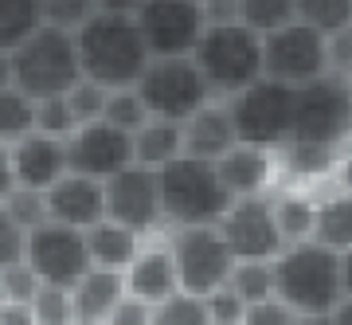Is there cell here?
I'll return each mask as SVG.
<instances>
[{"label": "cell", "mask_w": 352, "mask_h": 325, "mask_svg": "<svg viewBox=\"0 0 352 325\" xmlns=\"http://www.w3.org/2000/svg\"><path fill=\"white\" fill-rule=\"evenodd\" d=\"M157 180H161V220L176 227L219 224L223 212L235 204V196L219 180L215 161H200L188 153L157 169Z\"/></svg>", "instance_id": "cell-3"}, {"label": "cell", "mask_w": 352, "mask_h": 325, "mask_svg": "<svg viewBox=\"0 0 352 325\" xmlns=\"http://www.w3.org/2000/svg\"><path fill=\"white\" fill-rule=\"evenodd\" d=\"M325 51H329V71L340 78H352V28L325 36Z\"/></svg>", "instance_id": "cell-43"}, {"label": "cell", "mask_w": 352, "mask_h": 325, "mask_svg": "<svg viewBox=\"0 0 352 325\" xmlns=\"http://www.w3.org/2000/svg\"><path fill=\"white\" fill-rule=\"evenodd\" d=\"M94 4H98V12H126V16H133L145 0H94Z\"/></svg>", "instance_id": "cell-48"}, {"label": "cell", "mask_w": 352, "mask_h": 325, "mask_svg": "<svg viewBox=\"0 0 352 325\" xmlns=\"http://www.w3.org/2000/svg\"><path fill=\"white\" fill-rule=\"evenodd\" d=\"M180 290V278H176V263H173V251H141L138 259L129 263L126 271V294L149 302H164L168 294Z\"/></svg>", "instance_id": "cell-19"}, {"label": "cell", "mask_w": 352, "mask_h": 325, "mask_svg": "<svg viewBox=\"0 0 352 325\" xmlns=\"http://www.w3.org/2000/svg\"><path fill=\"white\" fill-rule=\"evenodd\" d=\"M329 317H333V325H352V298H340V306Z\"/></svg>", "instance_id": "cell-51"}, {"label": "cell", "mask_w": 352, "mask_h": 325, "mask_svg": "<svg viewBox=\"0 0 352 325\" xmlns=\"http://www.w3.org/2000/svg\"><path fill=\"white\" fill-rule=\"evenodd\" d=\"M75 325H106V322H75Z\"/></svg>", "instance_id": "cell-54"}, {"label": "cell", "mask_w": 352, "mask_h": 325, "mask_svg": "<svg viewBox=\"0 0 352 325\" xmlns=\"http://www.w3.org/2000/svg\"><path fill=\"white\" fill-rule=\"evenodd\" d=\"M344 83H349V90H352V78H344Z\"/></svg>", "instance_id": "cell-56"}, {"label": "cell", "mask_w": 352, "mask_h": 325, "mask_svg": "<svg viewBox=\"0 0 352 325\" xmlns=\"http://www.w3.org/2000/svg\"><path fill=\"white\" fill-rule=\"evenodd\" d=\"M192 59L212 94L235 98L239 90L263 78V36L247 24H208Z\"/></svg>", "instance_id": "cell-4"}, {"label": "cell", "mask_w": 352, "mask_h": 325, "mask_svg": "<svg viewBox=\"0 0 352 325\" xmlns=\"http://www.w3.org/2000/svg\"><path fill=\"white\" fill-rule=\"evenodd\" d=\"M71 298H75L78 322H106L113 313V306L126 298V275H122V271L90 266L87 275L78 278V286L71 290Z\"/></svg>", "instance_id": "cell-21"}, {"label": "cell", "mask_w": 352, "mask_h": 325, "mask_svg": "<svg viewBox=\"0 0 352 325\" xmlns=\"http://www.w3.org/2000/svg\"><path fill=\"white\" fill-rule=\"evenodd\" d=\"M282 161L294 176H325L337 161V149L333 145H309V141H286Z\"/></svg>", "instance_id": "cell-32"}, {"label": "cell", "mask_w": 352, "mask_h": 325, "mask_svg": "<svg viewBox=\"0 0 352 325\" xmlns=\"http://www.w3.org/2000/svg\"><path fill=\"white\" fill-rule=\"evenodd\" d=\"M352 125V90L333 71H325L314 83L294 87V125L289 141H309V145H333L349 138Z\"/></svg>", "instance_id": "cell-6"}, {"label": "cell", "mask_w": 352, "mask_h": 325, "mask_svg": "<svg viewBox=\"0 0 352 325\" xmlns=\"http://www.w3.org/2000/svg\"><path fill=\"white\" fill-rule=\"evenodd\" d=\"M274 220L286 243H302V239H314L317 208L302 196H282V200H274Z\"/></svg>", "instance_id": "cell-30"}, {"label": "cell", "mask_w": 352, "mask_h": 325, "mask_svg": "<svg viewBox=\"0 0 352 325\" xmlns=\"http://www.w3.org/2000/svg\"><path fill=\"white\" fill-rule=\"evenodd\" d=\"M47 216L51 224H67V227H87L106 220V185L94 176H78L67 173L47 188Z\"/></svg>", "instance_id": "cell-16"}, {"label": "cell", "mask_w": 352, "mask_h": 325, "mask_svg": "<svg viewBox=\"0 0 352 325\" xmlns=\"http://www.w3.org/2000/svg\"><path fill=\"white\" fill-rule=\"evenodd\" d=\"M141 36L153 59H173V55H192L204 36V8L200 0H145L138 12Z\"/></svg>", "instance_id": "cell-13"}, {"label": "cell", "mask_w": 352, "mask_h": 325, "mask_svg": "<svg viewBox=\"0 0 352 325\" xmlns=\"http://www.w3.org/2000/svg\"><path fill=\"white\" fill-rule=\"evenodd\" d=\"M294 325H333L329 313H309V317H294Z\"/></svg>", "instance_id": "cell-52"}, {"label": "cell", "mask_w": 352, "mask_h": 325, "mask_svg": "<svg viewBox=\"0 0 352 325\" xmlns=\"http://www.w3.org/2000/svg\"><path fill=\"white\" fill-rule=\"evenodd\" d=\"M184 153V122H164V118H149L133 134V165L145 169H164Z\"/></svg>", "instance_id": "cell-23"}, {"label": "cell", "mask_w": 352, "mask_h": 325, "mask_svg": "<svg viewBox=\"0 0 352 325\" xmlns=\"http://www.w3.org/2000/svg\"><path fill=\"white\" fill-rule=\"evenodd\" d=\"M16 188V169H12V145H0V200H8Z\"/></svg>", "instance_id": "cell-47"}, {"label": "cell", "mask_w": 352, "mask_h": 325, "mask_svg": "<svg viewBox=\"0 0 352 325\" xmlns=\"http://www.w3.org/2000/svg\"><path fill=\"white\" fill-rule=\"evenodd\" d=\"M24 243H28V231L16 224L12 212L0 200V271L12 263H24Z\"/></svg>", "instance_id": "cell-40"}, {"label": "cell", "mask_w": 352, "mask_h": 325, "mask_svg": "<svg viewBox=\"0 0 352 325\" xmlns=\"http://www.w3.org/2000/svg\"><path fill=\"white\" fill-rule=\"evenodd\" d=\"M43 28L39 0H0V51H16Z\"/></svg>", "instance_id": "cell-25"}, {"label": "cell", "mask_w": 352, "mask_h": 325, "mask_svg": "<svg viewBox=\"0 0 352 325\" xmlns=\"http://www.w3.org/2000/svg\"><path fill=\"white\" fill-rule=\"evenodd\" d=\"M149 325H212V322H208L204 298L176 290V294H168L164 302H157V306H153Z\"/></svg>", "instance_id": "cell-33"}, {"label": "cell", "mask_w": 352, "mask_h": 325, "mask_svg": "<svg viewBox=\"0 0 352 325\" xmlns=\"http://www.w3.org/2000/svg\"><path fill=\"white\" fill-rule=\"evenodd\" d=\"M314 239L325 243L340 255L352 247V196H329L325 204H317V220H314Z\"/></svg>", "instance_id": "cell-24"}, {"label": "cell", "mask_w": 352, "mask_h": 325, "mask_svg": "<svg viewBox=\"0 0 352 325\" xmlns=\"http://www.w3.org/2000/svg\"><path fill=\"white\" fill-rule=\"evenodd\" d=\"M215 227H219L223 243L231 247L235 263H274L282 255V247H286V239H282L278 220H274V204L266 196H258V192L239 196Z\"/></svg>", "instance_id": "cell-12"}, {"label": "cell", "mask_w": 352, "mask_h": 325, "mask_svg": "<svg viewBox=\"0 0 352 325\" xmlns=\"http://www.w3.org/2000/svg\"><path fill=\"white\" fill-rule=\"evenodd\" d=\"M12 169L20 188H39L47 192L59 176H67V141L47 138V134H28L12 145Z\"/></svg>", "instance_id": "cell-17"}, {"label": "cell", "mask_w": 352, "mask_h": 325, "mask_svg": "<svg viewBox=\"0 0 352 325\" xmlns=\"http://www.w3.org/2000/svg\"><path fill=\"white\" fill-rule=\"evenodd\" d=\"M227 286L235 290L247 306L274 298V263H235Z\"/></svg>", "instance_id": "cell-31"}, {"label": "cell", "mask_w": 352, "mask_h": 325, "mask_svg": "<svg viewBox=\"0 0 352 325\" xmlns=\"http://www.w3.org/2000/svg\"><path fill=\"white\" fill-rule=\"evenodd\" d=\"M102 185H106V220L129 227L138 235L161 224V180H157V169L126 165L122 173H113Z\"/></svg>", "instance_id": "cell-14"}, {"label": "cell", "mask_w": 352, "mask_h": 325, "mask_svg": "<svg viewBox=\"0 0 352 325\" xmlns=\"http://www.w3.org/2000/svg\"><path fill=\"white\" fill-rule=\"evenodd\" d=\"M235 122H231V110L227 102H208L204 110H196L184 122V153L188 157H200V161H219L231 145H235Z\"/></svg>", "instance_id": "cell-18"}, {"label": "cell", "mask_w": 352, "mask_h": 325, "mask_svg": "<svg viewBox=\"0 0 352 325\" xmlns=\"http://www.w3.org/2000/svg\"><path fill=\"white\" fill-rule=\"evenodd\" d=\"M0 282H4V302H28V306H32V298H36V290L43 286L28 263L4 266V271H0Z\"/></svg>", "instance_id": "cell-41"}, {"label": "cell", "mask_w": 352, "mask_h": 325, "mask_svg": "<svg viewBox=\"0 0 352 325\" xmlns=\"http://www.w3.org/2000/svg\"><path fill=\"white\" fill-rule=\"evenodd\" d=\"M173 263H176V278L184 294L208 298L212 290H219L235 271V255L223 243L219 227L215 224H200V227H176L173 235Z\"/></svg>", "instance_id": "cell-9"}, {"label": "cell", "mask_w": 352, "mask_h": 325, "mask_svg": "<svg viewBox=\"0 0 352 325\" xmlns=\"http://www.w3.org/2000/svg\"><path fill=\"white\" fill-rule=\"evenodd\" d=\"M78 78H82V67H78L75 32L43 24L36 36H28L12 51V83L32 102L67 94Z\"/></svg>", "instance_id": "cell-5"}, {"label": "cell", "mask_w": 352, "mask_h": 325, "mask_svg": "<svg viewBox=\"0 0 352 325\" xmlns=\"http://www.w3.org/2000/svg\"><path fill=\"white\" fill-rule=\"evenodd\" d=\"M102 122H110L113 129H122V134H138L141 125L149 122V110H145V102H141L138 87H118L106 94V114H102Z\"/></svg>", "instance_id": "cell-28"}, {"label": "cell", "mask_w": 352, "mask_h": 325, "mask_svg": "<svg viewBox=\"0 0 352 325\" xmlns=\"http://www.w3.org/2000/svg\"><path fill=\"white\" fill-rule=\"evenodd\" d=\"M298 20L317 28L321 36L352 28V0H298Z\"/></svg>", "instance_id": "cell-29"}, {"label": "cell", "mask_w": 352, "mask_h": 325, "mask_svg": "<svg viewBox=\"0 0 352 325\" xmlns=\"http://www.w3.org/2000/svg\"><path fill=\"white\" fill-rule=\"evenodd\" d=\"M340 286H344V298H352V247L340 251Z\"/></svg>", "instance_id": "cell-49"}, {"label": "cell", "mask_w": 352, "mask_h": 325, "mask_svg": "<svg viewBox=\"0 0 352 325\" xmlns=\"http://www.w3.org/2000/svg\"><path fill=\"white\" fill-rule=\"evenodd\" d=\"M36 134H47V138H71L78 129V118L71 110V102L67 94H55V98H39L36 102V125H32Z\"/></svg>", "instance_id": "cell-35"}, {"label": "cell", "mask_w": 352, "mask_h": 325, "mask_svg": "<svg viewBox=\"0 0 352 325\" xmlns=\"http://www.w3.org/2000/svg\"><path fill=\"white\" fill-rule=\"evenodd\" d=\"M215 169H219V180L227 185V192H231L235 200H239V196H254V192H263L266 176H270V149L235 141V145L215 161Z\"/></svg>", "instance_id": "cell-20"}, {"label": "cell", "mask_w": 352, "mask_h": 325, "mask_svg": "<svg viewBox=\"0 0 352 325\" xmlns=\"http://www.w3.org/2000/svg\"><path fill=\"white\" fill-rule=\"evenodd\" d=\"M0 325H36L28 302H0Z\"/></svg>", "instance_id": "cell-46"}, {"label": "cell", "mask_w": 352, "mask_h": 325, "mask_svg": "<svg viewBox=\"0 0 352 325\" xmlns=\"http://www.w3.org/2000/svg\"><path fill=\"white\" fill-rule=\"evenodd\" d=\"M32 317L36 325H75V298L63 286H39L32 298Z\"/></svg>", "instance_id": "cell-34"}, {"label": "cell", "mask_w": 352, "mask_h": 325, "mask_svg": "<svg viewBox=\"0 0 352 325\" xmlns=\"http://www.w3.org/2000/svg\"><path fill=\"white\" fill-rule=\"evenodd\" d=\"M16 87L12 83V51H0V90Z\"/></svg>", "instance_id": "cell-50"}, {"label": "cell", "mask_w": 352, "mask_h": 325, "mask_svg": "<svg viewBox=\"0 0 352 325\" xmlns=\"http://www.w3.org/2000/svg\"><path fill=\"white\" fill-rule=\"evenodd\" d=\"M325 71H329V51H325V36L317 28L294 20V24L263 36V75L266 78H278L286 87H302V83L321 78Z\"/></svg>", "instance_id": "cell-11"}, {"label": "cell", "mask_w": 352, "mask_h": 325, "mask_svg": "<svg viewBox=\"0 0 352 325\" xmlns=\"http://www.w3.org/2000/svg\"><path fill=\"white\" fill-rule=\"evenodd\" d=\"M126 165H133V138L110 122H87L67 138V173L110 180Z\"/></svg>", "instance_id": "cell-15"}, {"label": "cell", "mask_w": 352, "mask_h": 325, "mask_svg": "<svg viewBox=\"0 0 352 325\" xmlns=\"http://www.w3.org/2000/svg\"><path fill=\"white\" fill-rule=\"evenodd\" d=\"M138 94L149 118H164V122H188L192 114L215 98L192 55L149 59L145 75L138 78Z\"/></svg>", "instance_id": "cell-7"}, {"label": "cell", "mask_w": 352, "mask_h": 325, "mask_svg": "<svg viewBox=\"0 0 352 325\" xmlns=\"http://www.w3.org/2000/svg\"><path fill=\"white\" fill-rule=\"evenodd\" d=\"M204 24H239V0H200Z\"/></svg>", "instance_id": "cell-45"}, {"label": "cell", "mask_w": 352, "mask_h": 325, "mask_svg": "<svg viewBox=\"0 0 352 325\" xmlns=\"http://www.w3.org/2000/svg\"><path fill=\"white\" fill-rule=\"evenodd\" d=\"M153 317V306L149 302L133 298V294H126V298L113 306V313L106 317V325H149Z\"/></svg>", "instance_id": "cell-44"}, {"label": "cell", "mask_w": 352, "mask_h": 325, "mask_svg": "<svg viewBox=\"0 0 352 325\" xmlns=\"http://www.w3.org/2000/svg\"><path fill=\"white\" fill-rule=\"evenodd\" d=\"M106 94H110V90L98 87V83H90V78H78L75 87L67 90V102H71L78 125L102 122V114H106Z\"/></svg>", "instance_id": "cell-38"}, {"label": "cell", "mask_w": 352, "mask_h": 325, "mask_svg": "<svg viewBox=\"0 0 352 325\" xmlns=\"http://www.w3.org/2000/svg\"><path fill=\"white\" fill-rule=\"evenodd\" d=\"M39 12L47 28H63V32H78L90 16L98 12L94 0H39Z\"/></svg>", "instance_id": "cell-37"}, {"label": "cell", "mask_w": 352, "mask_h": 325, "mask_svg": "<svg viewBox=\"0 0 352 325\" xmlns=\"http://www.w3.org/2000/svg\"><path fill=\"white\" fill-rule=\"evenodd\" d=\"M294 317H298V313L289 310L286 302L266 298V302H254V306H247V313H243V325H294Z\"/></svg>", "instance_id": "cell-42"}, {"label": "cell", "mask_w": 352, "mask_h": 325, "mask_svg": "<svg viewBox=\"0 0 352 325\" xmlns=\"http://www.w3.org/2000/svg\"><path fill=\"white\" fill-rule=\"evenodd\" d=\"M24 263L36 271L43 286H63V290H75L78 278L94 266L87 247V231L67 224H51V220L39 224L36 231H28Z\"/></svg>", "instance_id": "cell-10"}, {"label": "cell", "mask_w": 352, "mask_h": 325, "mask_svg": "<svg viewBox=\"0 0 352 325\" xmlns=\"http://www.w3.org/2000/svg\"><path fill=\"white\" fill-rule=\"evenodd\" d=\"M274 298L286 302L298 317L333 313L344 298L340 286V255L317 239L286 243L274 259Z\"/></svg>", "instance_id": "cell-2"}, {"label": "cell", "mask_w": 352, "mask_h": 325, "mask_svg": "<svg viewBox=\"0 0 352 325\" xmlns=\"http://www.w3.org/2000/svg\"><path fill=\"white\" fill-rule=\"evenodd\" d=\"M340 180H344V188H349V196H352V157L344 161V173H340Z\"/></svg>", "instance_id": "cell-53"}, {"label": "cell", "mask_w": 352, "mask_h": 325, "mask_svg": "<svg viewBox=\"0 0 352 325\" xmlns=\"http://www.w3.org/2000/svg\"><path fill=\"white\" fill-rule=\"evenodd\" d=\"M4 208L12 212V220L24 231H36L39 224H47V192H39V188H20L16 185L12 192H8V200H4Z\"/></svg>", "instance_id": "cell-36"}, {"label": "cell", "mask_w": 352, "mask_h": 325, "mask_svg": "<svg viewBox=\"0 0 352 325\" xmlns=\"http://www.w3.org/2000/svg\"><path fill=\"white\" fill-rule=\"evenodd\" d=\"M349 138H352V125H349Z\"/></svg>", "instance_id": "cell-57"}, {"label": "cell", "mask_w": 352, "mask_h": 325, "mask_svg": "<svg viewBox=\"0 0 352 325\" xmlns=\"http://www.w3.org/2000/svg\"><path fill=\"white\" fill-rule=\"evenodd\" d=\"M227 110L235 122V138L243 145L282 149L289 141V125H294V87L263 75L235 98H227Z\"/></svg>", "instance_id": "cell-8"}, {"label": "cell", "mask_w": 352, "mask_h": 325, "mask_svg": "<svg viewBox=\"0 0 352 325\" xmlns=\"http://www.w3.org/2000/svg\"><path fill=\"white\" fill-rule=\"evenodd\" d=\"M0 302H4V282H0Z\"/></svg>", "instance_id": "cell-55"}, {"label": "cell", "mask_w": 352, "mask_h": 325, "mask_svg": "<svg viewBox=\"0 0 352 325\" xmlns=\"http://www.w3.org/2000/svg\"><path fill=\"white\" fill-rule=\"evenodd\" d=\"M294 20H298V0H239V24L258 36H270Z\"/></svg>", "instance_id": "cell-27"}, {"label": "cell", "mask_w": 352, "mask_h": 325, "mask_svg": "<svg viewBox=\"0 0 352 325\" xmlns=\"http://www.w3.org/2000/svg\"><path fill=\"white\" fill-rule=\"evenodd\" d=\"M204 310H208V322H212V325H243L247 302H243L239 294L223 282L219 290H212V294L204 298Z\"/></svg>", "instance_id": "cell-39"}, {"label": "cell", "mask_w": 352, "mask_h": 325, "mask_svg": "<svg viewBox=\"0 0 352 325\" xmlns=\"http://www.w3.org/2000/svg\"><path fill=\"white\" fill-rule=\"evenodd\" d=\"M87 247H90V263L102 266V271H122L126 275L129 263L138 259V231L113 224V220H102V224L87 227Z\"/></svg>", "instance_id": "cell-22"}, {"label": "cell", "mask_w": 352, "mask_h": 325, "mask_svg": "<svg viewBox=\"0 0 352 325\" xmlns=\"http://www.w3.org/2000/svg\"><path fill=\"white\" fill-rule=\"evenodd\" d=\"M32 125H36V102L20 87H4L0 90V145H16L32 134Z\"/></svg>", "instance_id": "cell-26"}, {"label": "cell", "mask_w": 352, "mask_h": 325, "mask_svg": "<svg viewBox=\"0 0 352 325\" xmlns=\"http://www.w3.org/2000/svg\"><path fill=\"white\" fill-rule=\"evenodd\" d=\"M75 48L82 78L106 90L138 87V78L145 75V67L153 59L138 20L126 12H94L75 32Z\"/></svg>", "instance_id": "cell-1"}]
</instances>
